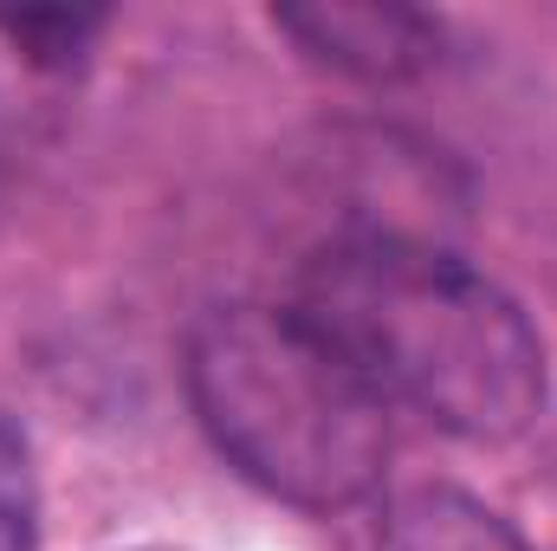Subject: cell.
I'll return each mask as SVG.
<instances>
[{"mask_svg": "<svg viewBox=\"0 0 557 551\" xmlns=\"http://www.w3.org/2000/svg\"><path fill=\"white\" fill-rule=\"evenodd\" d=\"M383 551H532L493 506L454 493V487H416L389 506Z\"/></svg>", "mask_w": 557, "mask_h": 551, "instance_id": "4", "label": "cell"}, {"mask_svg": "<svg viewBox=\"0 0 557 551\" xmlns=\"http://www.w3.org/2000/svg\"><path fill=\"white\" fill-rule=\"evenodd\" d=\"M298 311L396 409L467 441L525 434L545 409V344L506 285L403 234L324 247L298 279Z\"/></svg>", "mask_w": 557, "mask_h": 551, "instance_id": "1", "label": "cell"}, {"mask_svg": "<svg viewBox=\"0 0 557 551\" xmlns=\"http://www.w3.org/2000/svg\"><path fill=\"white\" fill-rule=\"evenodd\" d=\"M39 546V474L33 448L13 421H0V551Z\"/></svg>", "mask_w": 557, "mask_h": 551, "instance_id": "5", "label": "cell"}, {"mask_svg": "<svg viewBox=\"0 0 557 551\" xmlns=\"http://www.w3.org/2000/svg\"><path fill=\"white\" fill-rule=\"evenodd\" d=\"M188 403L273 500L337 513L389 467V403L298 305H221L188 331Z\"/></svg>", "mask_w": 557, "mask_h": 551, "instance_id": "2", "label": "cell"}, {"mask_svg": "<svg viewBox=\"0 0 557 551\" xmlns=\"http://www.w3.org/2000/svg\"><path fill=\"white\" fill-rule=\"evenodd\" d=\"M278 33H292L318 65H337L370 85L416 78L441 59V26L416 7L389 0H324V7H285L273 13Z\"/></svg>", "mask_w": 557, "mask_h": 551, "instance_id": "3", "label": "cell"}, {"mask_svg": "<svg viewBox=\"0 0 557 551\" xmlns=\"http://www.w3.org/2000/svg\"><path fill=\"white\" fill-rule=\"evenodd\" d=\"M0 26H7V39H20L33 59L59 65V59H72V52L98 33V13H20V20H0Z\"/></svg>", "mask_w": 557, "mask_h": 551, "instance_id": "6", "label": "cell"}, {"mask_svg": "<svg viewBox=\"0 0 557 551\" xmlns=\"http://www.w3.org/2000/svg\"><path fill=\"white\" fill-rule=\"evenodd\" d=\"M149 551H156V546H149Z\"/></svg>", "mask_w": 557, "mask_h": 551, "instance_id": "7", "label": "cell"}]
</instances>
